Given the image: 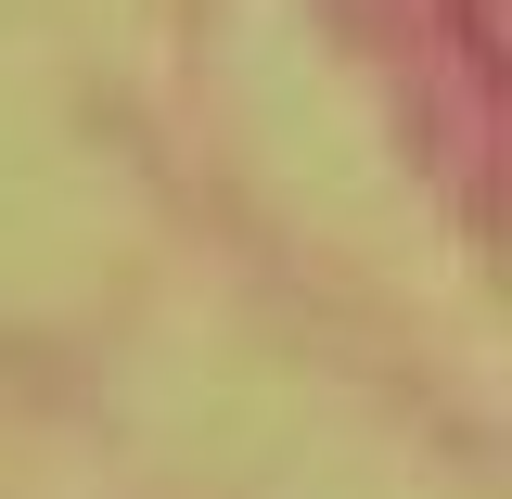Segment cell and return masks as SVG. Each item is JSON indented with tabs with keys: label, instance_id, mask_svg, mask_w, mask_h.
Instances as JSON below:
<instances>
[{
	"label": "cell",
	"instance_id": "6da1fadb",
	"mask_svg": "<svg viewBox=\"0 0 512 499\" xmlns=\"http://www.w3.org/2000/svg\"><path fill=\"white\" fill-rule=\"evenodd\" d=\"M461 52H474V64H500V0H461Z\"/></svg>",
	"mask_w": 512,
	"mask_h": 499
}]
</instances>
